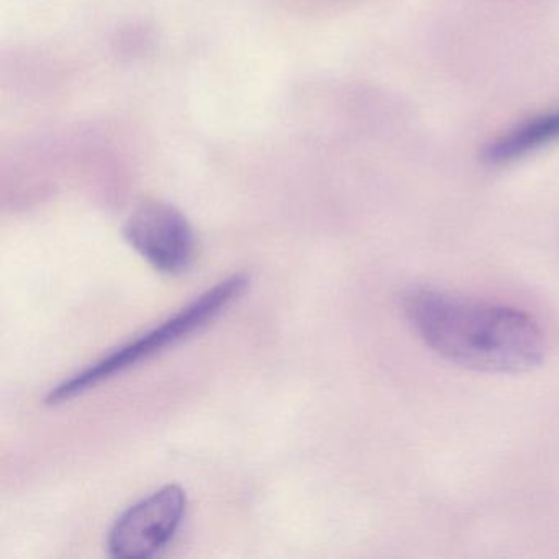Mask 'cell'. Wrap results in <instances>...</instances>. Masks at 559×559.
<instances>
[{"mask_svg":"<svg viewBox=\"0 0 559 559\" xmlns=\"http://www.w3.org/2000/svg\"><path fill=\"white\" fill-rule=\"evenodd\" d=\"M402 309L418 338L453 365L519 374L545 358V336L522 310L435 287H412L402 297Z\"/></svg>","mask_w":559,"mask_h":559,"instance_id":"6da1fadb","label":"cell"},{"mask_svg":"<svg viewBox=\"0 0 559 559\" xmlns=\"http://www.w3.org/2000/svg\"><path fill=\"white\" fill-rule=\"evenodd\" d=\"M250 284L247 274H234L227 280L218 283L212 289L205 290L198 299L192 300L188 307L176 313L171 319L166 320L162 325L153 329L146 335L140 336L135 342L122 346L110 353L106 358L90 366L84 371L78 372L68 381L61 382L57 388L51 389L47 397V404L57 405L70 401L83 392L96 388L100 382L114 378L127 369L133 368L139 362L152 358L156 353L163 352L166 346L176 345L181 340L188 338L192 333L199 332L212 322L215 317L221 316L231 302L238 299Z\"/></svg>","mask_w":559,"mask_h":559,"instance_id":"7a4b0ae2","label":"cell"},{"mask_svg":"<svg viewBox=\"0 0 559 559\" xmlns=\"http://www.w3.org/2000/svg\"><path fill=\"white\" fill-rule=\"evenodd\" d=\"M188 509L185 489L168 484L122 513L114 523L107 548L114 558L143 559L165 548Z\"/></svg>","mask_w":559,"mask_h":559,"instance_id":"3957f363","label":"cell"},{"mask_svg":"<svg viewBox=\"0 0 559 559\" xmlns=\"http://www.w3.org/2000/svg\"><path fill=\"white\" fill-rule=\"evenodd\" d=\"M123 235L155 270L181 274L195 258V237L188 218L165 202L146 201L127 218Z\"/></svg>","mask_w":559,"mask_h":559,"instance_id":"277c9868","label":"cell"},{"mask_svg":"<svg viewBox=\"0 0 559 559\" xmlns=\"http://www.w3.org/2000/svg\"><path fill=\"white\" fill-rule=\"evenodd\" d=\"M556 140H559V110L533 117L503 133L487 146L486 159L492 165H502L522 158Z\"/></svg>","mask_w":559,"mask_h":559,"instance_id":"5b68a950","label":"cell"}]
</instances>
